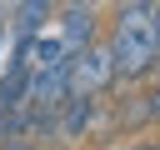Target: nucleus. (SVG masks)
Masks as SVG:
<instances>
[{
  "mask_svg": "<svg viewBox=\"0 0 160 150\" xmlns=\"http://www.w3.org/2000/svg\"><path fill=\"white\" fill-rule=\"evenodd\" d=\"M115 75L140 80L155 70V45H150V5L145 0H125L110 10V40H105Z\"/></svg>",
  "mask_w": 160,
  "mask_h": 150,
  "instance_id": "nucleus-1",
  "label": "nucleus"
},
{
  "mask_svg": "<svg viewBox=\"0 0 160 150\" xmlns=\"http://www.w3.org/2000/svg\"><path fill=\"white\" fill-rule=\"evenodd\" d=\"M115 120H120L125 130H135V125H150V120H145V100H140V95H130V105H115Z\"/></svg>",
  "mask_w": 160,
  "mask_h": 150,
  "instance_id": "nucleus-6",
  "label": "nucleus"
},
{
  "mask_svg": "<svg viewBox=\"0 0 160 150\" xmlns=\"http://www.w3.org/2000/svg\"><path fill=\"white\" fill-rule=\"evenodd\" d=\"M130 150H160V140H135Z\"/></svg>",
  "mask_w": 160,
  "mask_h": 150,
  "instance_id": "nucleus-10",
  "label": "nucleus"
},
{
  "mask_svg": "<svg viewBox=\"0 0 160 150\" xmlns=\"http://www.w3.org/2000/svg\"><path fill=\"white\" fill-rule=\"evenodd\" d=\"M0 150H40V145L25 140V135H0Z\"/></svg>",
  "mask_w": 160,
  "mask_h": 150,
  "instance_id": "nucleus-8",
  "label": "nucleus"
},
{
  "mask_svg": "<svg viewBox=\"0 0 160 150\" xmlns=\"http://www.w3.org/2000/svg\"><path fill=\"white\" fill-rule=\"evenodd\" d=\"M60 15V50H65V60L70 55H80L85 45H95V30H100V5H65V10H55Z\"/></svg>",
  "mask_w": 160,
  "mask_h": 150,
  "instance_id": "nucleus-3",
  "label": "nucleus"
},
{
  "mask_svg": "<svg viewBox=\"0 0 160 150\" xmlns=\"http://www.w3.org/2000/svg\"><path fill=\"white\" fill-rule=\"evenodd\" d=\"M95 110H100V100L70 95V100L60 105V115H55V135H60V140H80V135L95 125Z\"/></svg>",
  "mask_w": 160,
  "mask_h": 150,
  "instance_id": "nucleus-4",
  "label": "nucleus"
},
{
  "mask_svg": "<svg viewBox=\"0 0 160 150\" xmlns=\"http://www.w3.org/2000/svg\"><path fill=\"white\" fill-rule=\"evenodd\" d=\"M140 100H145V120H150V125H160V85H155V90H145Z\"/></svg>",
  "mask_w": 160,
  "mask_h": 150,
  "instance_id": "nucleus-7",
  "label": "nucleus"
},
{
  "mask_svg": "<svg viewBox=\"0 0 160 150\" xmlns=\"http://www.w3.org/2000/svg\"><path fill=\"white\" fill-rule=\"evenodd\" d=\"M65 80H70V95H85V100L105 95V90L120 80V75H115V60H110V50H105V40L85 45L80 55H70V60H65Z\"/></svg>",
  "mask_w": 160,
  "mask_h": 150,
  "instance_id": "nucleus-2",
  "label": "nucleus"
},
{
  "mask_svg": "<svg viewBox=\"0 0 160 150\" xmlns=\"http://www.w3.org/2000/svg\"><path fill=\"white\" fill-rule=\"evenodd\" d=\"M55 15V5L50 0H25V5H5V30L10 35H20V40H30V35H40V25Z\"/></svg>",
  "mask_w": 160,
  "mask_h": 150,
  "instance_id": "nucleus-5",
  "label": "nucleus"
},
{
  "mask_svg": "<svg viewBox=\"0 0 160 150\" xmlns=\"http://www.w3.org/2000/svg\"><path fill=\"white\" fill-rule=\"evenodd\" d=\"M150 45H155V60H160V5H150Z\"/></svg>",
  "mask_w": 160,
  "mask_h": 150,
  "instance_id": "nucleus-9",
  "label": "nucleus"
}]
</instances>
